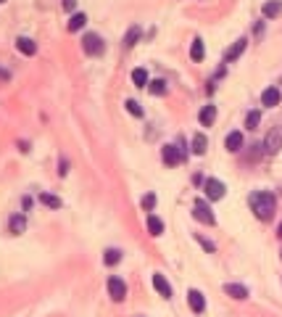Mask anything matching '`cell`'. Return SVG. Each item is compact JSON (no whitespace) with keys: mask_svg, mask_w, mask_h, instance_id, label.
<instances>
[{"mask_svg":"<svg viewBox=\"0 0 282 317\" xmlns=\"http://www.w3.org/2000/svg\"><path fill=\"white\" fill-rule=\"evenodd\" d=\"M85 24H87V16H85V13H74V16L69 19V32H79Z\"/></svg>","mask_w":282,"mask_h":317,"instance_id":"cell-19","label":"cell"},{"mask_svg":"<svg viewBox=\"0 0 282 317\" xmlns=\"http://www.w3.org/2000/svg\"><path fill=\"white\" fill-rule=\"evenodd\" d=\"M148 90L153 92V95H164V92H166V82L164 80H153L148 85Z\"/></svg>","mask_w":282,"mask_h":317,"instance_id":"cell-26","label":"cell"},{"mask_svg":"<svg viewBox=\"0 0 282 317\" xmlns=\"http://www.w3.org/2000/svg\"><path fill=\"white\" fill-rule=\"evenodd\" d=\"M66 172H69V161H66V159H61V164H58V175L64 177Z\"/></svg>","mask_w":282,"mask_h":317,"instance_id":"cell-30","label":"cell"},{"mask_svg":"<svg viewBox=\"0 0 282 317\" xmlns=\"http://www.w3.org/2000/svg\"><path fill=\"white\" fill-rule=\"evenodd\" d=\"M224 145H227V151H240L243 148V133H230L227 135V140H224Z\"/></svg>","mask_w":282,"mask_h":317,"instance_id":"cell-16","label":"cell"},{"mask_svg":"<svg viewBox=\"0 0 282 317\" xmlns=\"http://www.w3.org/2000/svg\"><path fill=\"white\" fill-rule=\"evenodd\" d=\"M206 148H209V140H206V135H201V133H198V135L193 137V153H198V156H203V153H206Z\"/></svg>","mask_w":282,"mask_h":317,"instance_id":"cell-20","label":"cell"},{"mask_svg":"<svg viewBox=\"0 0 282 317\" xmlns=\"http://www.w3.org/2000/svg\"><path fill=\"white\" fill-rule=\"evenodd\" d=\"M61 3H64V8H66V11H71V8H74V3H77V0H61Z\"/></svg>","mask_w":282,"mask_h":317,"instance_id":"cell-32","label":"cell"},{"mask_svg":"<svg viewBox=\"0 0 282 317\" xmlns=\"http://www.w3.org/2000/svg\"><path fill=\"white\" fill-rule=\"evenodd\" d=\"M246 45H248V40H246V37H240V40H238V43H235V45H232L230 50L224 53V61H227V64H230V61H235V58H238L240 53L246 50Z\"/></svg>","mask_w":282,"mask_h":317,"instance_id":"cell-12","label":"cell"},{"mask_svg":"<svg viewBox=\"0 0 282 317\" xmlns=\"http://www.w3.org/2000/svg\"><path fill=\"white\" fill-rule=\"evenodd\" d=\"M8 227H11V233L13 235H21L27 230V220H24V214H13L11 222H8Z\"/></svg>","mask_w":282,"mask_h":317,"instance_id":"cell-15","label":"cell"},{"mask_svg":"<svg viewBox=\"0 0 282 317\" xmlns=\"http://www.w3.org/2000/svg\"><path fill=\"white\" fill-rule=\"evenodd\" d=\"M224 182H219L214 180V177H209V180L203 182V193H206V198H211V201H219V198H224Z\"/></svg>","mask_w":282,"mask_h":317,"instance_id":"cell-6","label":"cell"},{"mask_svg":"<svg viewBox=\"0 0 282 317\" xmlns=\"http://www.w3.org/2000/svg\"><path fill=\"white\" fill-rule=\"evenodd\" d=\"M193 217L198 220V222H203V225H214V212H211V206L206 204L203 198H198L195 201V206H193Z\"/></svg>","mask_w":282,"mask_h":317,"instance_id":"cell-4","label":"cell"},{"mask_svg":"<svg viewBox=\"0 0 282 317\" xmlns=\"http://www.w3.org/2000/svg\"><path fill=\"white\" fill-rule=\"evenodd\" d=\"M103 262H106V265H119V262H121V251L119 249H108L103 254Z\"/></svg>","mask_w":282,"mask_h":317,"instance_id":"cell-24","label":"cell"},{"mask_svg":"<svg viewBox=\"0 0 282 317\" xmlns=\"http://www.w3.org/2000/svg\"><path fill=\"white\" fill-rule=\"evenodd\" d=\"M127 111L132 114V117H142V109H140V103H137V100H127Z\"/></svg>","mask_w":282,"mask_h":317,"instance_id":"cell-28","label":"cell"},{"mask_svg":"<svg viewBox=\"0 0 282 317\" xmlns=\"http://www.w3.org/2000/svg\"><path fill=\"white\" fill-rule=\"evenodd\" d=\"M82 50H85L87 56H101V53L106 50V43L101 40V35L87 32L85 37H82Z\"/></svg>","mask_w":282,"mask_h":317,"instance_id":"cell-2","label":"cell"},{"mask_svg":"<svg viewBox=\"0 0 282 317\" xmlns=\"http://www.w3.org/2000/svg\"><path fill=\"white\" fill-rule=\"evenodd\" d=\"M161 156H164V164L177 167V164H182V161H185L187 151H185V145H164Z\"/></svg>","mask_w":282,"mask_h":317,"instance_id":"cell-3","label":"cell"},{"mask_svg":"<svg viewBox=\"0 0 282 317\" xmlns=\"http://www.w3.org/2000/svg\"><path fill=\"white\" fill-rule=\"evenodd\" d=\"M148 233L150 235H161L164 233V222L156 217V214H148Z\"/></svg>","mask_w":282,"mask_h":317,"instance_id":"cell-18","label":"cell"},{"mask_svg":"<svg viewBox=\"0 0 282 317\" xmlns=\"http://www.w3.org/2000/svg\"><path fill=\"white\" fill-rule=\"evenodd\" d=\"M108 296L113 301H124L127 299V283L121 280L119 275H111L108 277Z\"/></svg>","mask_w":282,"mask_h":317,"instance_id":"cell-5","label":"cell"},{"mask_svg":"<svg viewBox=\"0 0 282 317\" xmlns=\"http://www.w3.org/2000/svg\"><path fill=\"white\" fill-rule=\"evenodd\" d=\"M198 241H201V246L206 251H214V243H211V241H203V238H198Z\"/></svg>","mask_w":282,"mask_h":317,"instance_id":"cell-31","label":"cell"},{"mask_svg":"<svg viewBox=\"0 0 282 317\" xmlns=\"http://www.w3.org/2000/svg\"><path fill=\"white\" fill-rule=\"evenodd\" d=\"M264 16L266 19H274V16H280V13H282V3H280V0H269V3H264Z\"/></svg>","mask_w":282,"mask_h":317,"instance_id":"cell-17","label":"cell"},{"mask_svg":"<svg viewBox=\"0 0 282 317\" xmlns=\"http://www.w3.org/2000/svg\"><path fill=\"white\" fill-rule=\"evenodd\" d=\"M153 288L161 293L164 299H172V285H169V280H166V277L161 275V272H156L153 275Z\"/></svg>","mask_w":282,"mask_h":317,"instance_id":"cell-9","label":"cell"},{"mask_svg":"<svg viewBox=\"0 0 282 317\" xmlns=\"http://www.w3.org/2000/svg\"><path fill=\"white\" fill-rule=\"evenodd\" d=\"M198 119H201L203 127H211V125L216 122V106H203V109H201V117H198Z\"/></svg>","mask_w":282,"mask_h":317,"instance_id":"cell-11","label":"cell"},{"mask_svg":"<svg viewBox=\"0 0 282 317\" xmlns=\"http://www.w3.org/2000/svg\"><path fill=\"white\" fill-rule=\"evenodd\" d=\"M153 206H156V196H153V193L142 196V209H145V212H153Z\"/></svg>","mask_w":282,"mask_h":317,"instance_id":"cell-29","label":"cell"},{"mask_svg":"<svg viewBox=\"0 0 282 317\" xmlns=\"http://www.w3.org/2000/svg\"><path fill=\"white\" fill-rule=\"evenodd\" d=\"M0 3H3V0H0Z\"/></svg>","mask_w":282,"mask_h":317,"instance_id":"cell-35","label":"cell"},{"mask_svg":"<svg viewBox=\"0 0 282 317\" xmlns=\"http://www.w3.org/2000/svg\"><path fill=\"white\" fill-rule=\"evenodd\" d=\"M203 56H206L203 40H193V48H190V58H193V61H203Z\"/></svg>","mask_w":282,"mask_h":317,"instance_id":"cell-21","label":"cell"},{"mask_svg":"<svg viewBox=\"0 0 282 317\" xmlns=\"http://www.w3.org/2000/svg\"><path fill=\"white\" fill-rule=\"evenodd\" d=\"M258 122H261V114H258V111H250L248 117H246V127H248V130H256Z\"/></svg>","mask_w":282,"mask_h":317,"instance_id":"cell-27","label":"cell"},{"mask_svg":"<svg viewBox=\"0 0 282 317\" xmlns=\"http://www.w3.org/2000/svg\"><path fill=\"white\" fill-rule=\"evenodd\" d=\"M0 77H8V72H3V69H0Z\"/></svg>","mask_w":282,"mask_h":317,"instance_id":"cell-34","label":"cell"},{"mask_svg":"<svg viewBox=\"0 0 282 317\" xmlns=\"http://www.w3.org/2000/svg\"><path fill=\"white\" fill-rule=\"evenodd\" d=\"M250 209H253V214L258 220H272L274 217V209H277V198L272 196V193H266V190H258L250 196Z\"/></svg>","mask_w":282,"mask_h":317,"instance_id":"cell-1","label":"cell"},{"mask_svg":"<svg viewBox=\"0 0 282 317\" xmlns=\"http://www.w3.org/2000/svg\"><path fill=\"white\" fill-rule=\"evenodd\" d=\"M132 82L137 85V88H145V85H148V72H145V69H135V72H132Z\"/></svg>","mask_w":282,"mask_h":317,"instance_id":"cell-23","label":"cell"},{"mask_svg":"<svg viewBox=\"0 0 282 317\" xmlns=\"http://www.w3.org/2000/svg\"><path fill=\"white\" fill-rule=\"evenodd\" d=\"M40 201H42L45 206H50V209H61V198H58V196H53V193H42Z\"/></svg>","mask_w":282,"mask_h":317,"instance_id":"cell-25","label":"cell"},{"mask_svg":"<svg viewBox=\"0 0 282 317\" xmlns=\"http://www.w3.org/2000/svg\"><path fill=\"white\" fill-rule=\"evenodd\" d=\"M16 48H19V53H24V56H35L37 53V45H35V40H29V37H19Z\"/></svg>","mask_w":282,"mask_h":317,"instance_id":"cell-14","label":"cell"},{"mask_svg":"<svg viewBox=\"0 0 282 317\" xmlns=\"http://www.w3.org/2000/svg\"><path fill=\"white\" fill-rule=\"evenodd\" d=\"M224 293H227V296H232V299H248V288H246V285H240V283H227Z\"/></svg>","mask_w":282,"mask_h":317,"instance_id":"cell-10","label":"cell"},{"mask_svg":"<svg viewBox=\"0 0 282 317\" xmlns=\"http://www.w3.org/2000/svg\"><path fill=\"white\" fill-rule=\"evenodd\" d=\"M140 27H132V29H129V32L124 35V48H132V45L137 43V40H140Z\"/></svg>","mask_w":282,"mask_h":317,"instance_id":"cell-22","label":"cell"},{"mask_svg":"<svg viewBox=\"0 0 282 317\" xmlns=\"http://www.w3.org/2000/svg\"><path fill=\"white\" fill-rule=\"evenodd\" d=\"M277 235H280V238H282V222H280V230H277Z\"/></svg>","mask_w":282,"mask_h":317,"instance_id":"cell-33","label":"cell"},{"mask_svg":"<svg viewBox=\"0 0 282 317\" xmlns=\"http://www.w3.org/2000/svg\"><path fill=\"white\" fill-rule=\"evenodd\" d=\"M187 304H190V309H193L195 315H201L203 309H206V299H203V293H201V291H195V288H190V291H187Z\"/></svg>","mask_w":282,"mask_h":317,"instance_id":"cell-8","label":"cell"},{"mask_svg":"<svg viewBox=\"0 0 282 317\" xmlns=\"http://www.w3.org/2000/svg\"><path fill=\"white\" fill-rule=\"evenodd\" d=\"M261 103L269 106V109H272V106H277V103H280V90H277V88H266V90L261 92Z\"/></svg>","mask_w":282,"mask_h":317,"instance_id":"cell-13","label":"cell"},{"mask_svg":"<svg viewBox=\"0 0 282 317\" xmlns=\"http://www.w3.org/2000/svg\"><path fill=\"white\" fill-rule=\"evenodd\" d=\"M282 148V130L280 127H274L269 135H266V140H264V151L266 153H277Z\"/></svg>","mask_w":282,"mask_h":317,"instance_id":"cell-7","label":"cell"}]
</instances>
